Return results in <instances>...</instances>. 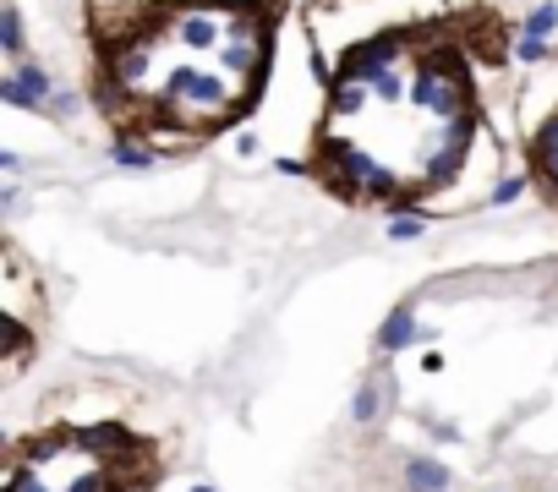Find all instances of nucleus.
<instances>
[{"label": "nucleus", "mask_w": 558, "mask_h": 492, "mask_svg": "<svg viewBox=\"0 0 558 492\" xmlns=\"http://www.w3.org/2000/svg\"><path fill=\"white\" fill-rule=\"evenodd\" d=\"M318 104L301 175L378 219H460L520 175L526 0H301Z\"/></svg>", "instance_id": "obj_1"}, {"label": "nucleus", "mask_w": 558, "mask_h": 492, "mask_svg": "<svg viewBox=\"0 0 558 492\" xmlns=\"http://www.w3.org/2000/svg\"><path fill=\"white\" fill-rule=\"evenodd\" d=\"M296 0H77L83 93L126 159H197L269 99Z\"/></svg>", "instance_id": "obj_2"}, {"label": "nucleus", "mask_w": 558, "mask_h": 492, "mask_svg": "<svg viewBox=\"0 0 558 492\" xmlns=\"http://www.w3.org/2000/svg\"><path fill=\"white\" fill-rule=\"evenodd\" d=\"M186 454V394L143 372L83 367L6 410L0 492H165Z\"/></svg>", "instance_id": "obj_3"}, {"label": "nucleus", "mask_w": 558, "mask_h": 492, "mask_svg": "<svg viewBox=\"0 0 558 492\" xmlns=\"http://www.w3.org/2000/svg\"><path fill=\"white\" fill-rule=\"evenodd\" d=\"M515 148H520V181L558 219V11L531 33L526 66H520Z\"/></svg>", "instance_id": "obj_4"}, {"label": "nucleus", "mask_w": 558, "mask_h": 492, "mask_svg": "<svg viewBox=\"0 0 558 492\" xmlns=\"http://www.w3.org/2000/svg\"><path fill=\"white\" fill-rule=\"evenodd\" d=\"M0 318H6V356H0V389L6 400L17 394V383L33 372V361L50 345V290H44L39 268L28 263L17 241L6 236V268H0Z\"/></svg>", "instance_id": "obj_5"}]
</instances>
